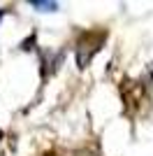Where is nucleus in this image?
I'll return each mask as SVG.
<instances>
[{
    "instance_id": "obj_1",
    "label": "nucleus",
    "mask_w": 153,
    "mask_h": 156,
    "mask_svg": "<svg viewBox=\"0 0 153 156\" xmlns=\"http://www.w3.org/2000/svg\"><path fill=\"white\" fill-rule=\"evenodd\" d=\"M32 7H44V9H56V5L53 2H30Z\"/></svg>"
}]
</instances>
